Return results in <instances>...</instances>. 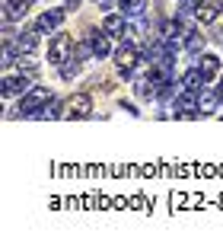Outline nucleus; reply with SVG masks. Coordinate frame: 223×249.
<instances>
[{"label":"nucleus","mask_w":223,"mask_h":249,"mask_svg":"<svg viewBox=\"0 0 223 249\" xmlns=\"http://www.w3.org/2000/svg\"><path fill=\"white\" fill-rule=\"evenodd\" d=\"M137 61H140V54H137V48L131 42H124L121 48L115 52V67H118V73H121V77H131V73H134Z\"/></svg>","instance_id":"20e7f679"},{"label":"nucleus","mask_w":223,"mask_h":249,"mask_svg":"<svg viewBox=\"0 0 223 249\" xmlns=\"http://www.w3.org/2000/svg\"><path fill=\"white\" fill-rule=\"evenodd\" d=\"M0 87H3V96H22V93H29V77H26V73H7V77H3V83H0Z\"/></svg>","instance_id":"39448f33"},{"label":"nucleus","mask_w":223,"mask_h":249,"mask_svg":"<svg viewBox=\"0 0 223 249\" xmlns=\"http://www.w3.org/2000/svg\"><path fill=\"white\" fill-rule=\"evenodd\" d=\"M29 7H32V0H7V3H3V19L7 22L22 19V16L29 13Z\"/></svg>","instance_id":"6e6552de"},{"label":"nucleus","mask_w":223,"mask_h":249,"mask_svg":"<svg viewBox=\"0 0 223 249\" xmlns=\"http://www.w3.org/2000/svg\"><path fill=\"white\" fill-rule=\"evenodd\" d=\"M217 89H220V96H223V77H220V83H217Z\"/></svg>","instance_id":"aec40b11"},{"label":"nucleus","mask_w":223,"mask_h":249,"mask_svg":"<svg viewBox=\"0 0 223 249\" xmlns=\"http://www.w3.org/2000/svg\"><path fill=\"white\" fill-rule=\"evenodd\" d=\"M198 71L204 73V80H214L217 73H220V58L217 54H201L198 58Z\"/></svg>","instance_id":"ddd939ff"},{"label":"nucleus","mask_w":223,"mask_h":249,"mask_svg":"<svg viewBox=\"0 0 223 249\" xmlns=\"http://www.w3.org/2000/svg\"><path fill=\"white\" fill-rule=\"evenodd\" d=\"M89 48H93V54L96 58H108V52H112V45H108V32L102 29V32H93V36H89Z\"/></svg>","instance_id":"9b49d317"},{"label":"nucleus","mask_w":223,"mask_h":249,"mask_svg":"<svg viewBox=\"0 0 223 249\" xmlns=\"http://www.w3.org/2000/svg\"><path fill=\"white\" fill-rule=\"evenodd\" d=\"M58 115H64V112H61V106H58V103H48L35 118H58Z\"/></svg>","instance_id":"a211bd4d"},{"label":"nucleus","mask_w":223,"mask_h":249,"mask_svg":"<svg viewBox=\"0 0 223 249\" xmlns=\"http://www.w3.org/2000/svg\"><path fill=\"white\" fill-rule=\"evenodd\" d=\"M13 48H16V54H32V52L38 48V29L19 32V36L13 38Z\"/></svg>","instance_id":"0eeeda50"},{"label":"nucleus","mask_w":223,"mask_h":249,"mask_svg":"<svg viewBox=\"0 0 223 249\" xmlns=\"http://www.w3.org/2000/svg\"><path fill=\"white\" fill-rule=\"evenodd\" d=\"M124 19H128L124 13H108L105 22H102V29H105L108 36H124V26H128Z\"/></svg>","instance_id":"2eb2a0df"},{"label":"nucleus","mask_w":223,"mask_h":249,"mask_svg":"<svg viewBox=\"0 0 223 249\" xmlns=\"http://www.w3.org/2000/svg\"><path fill=\"white\" fill-rule=\"evenodd\" d=\"M77 73H80V58H67L64 64H61V77H64V80H73Z\"/></svg>","instance_id":"f3484780"},{"label":"nucleus","mask_w":223,"mask_h":249,"mask_svg":"<svg viewBox=\"0 0 223 249\" xmlns=\"http://www.w3.org/2000/svg\"><path fill=\"white\" fill-rule=\"evenodd\" d=\"M118 10H121L128 19H140L147 10V0H118Z\"/></svg>","instance_id":"4468645a"},{"label":"nucleus","mask_w":223,"mask_h":249,"mask_svg":"<svg viewBox=\"0 0 223 249\" xmlns=\"http://www.w3.org/2000/svg\"><path fill=\"white\" fill-rule=\"evenodd\" d=\"M48 103H51V89L48 87H32L29 93H22V99H19V115L35 118Z\"/></svg>","instance_id":"f257e3e1"},{"label":"nucleus","mask_w":223,"mask_h":249,"mask_svg":"<svg viewBox=\"0 0 223 249\" xmlns=\"http://www.w3.org/2000/svg\"><path fill=\"white\" fill-rule=\"evenodd\" d=\"M70 52H73V42H70V36H67V32H58V36L51 38V45H48V64L61 67L67 58H70Z\"/></svg>","instance_id":"f03ea898"},{"label":"nucleus","mask_w":223,"mask_h":249,"mask_svg":"<svg viewBox=\"0 0 223 249\" xmlns=\"http://www.w3.org/2000/svg\"><path fill=\"white\" fill-rule=\"evenodd\" d=\"M204 42H207V36H201L198 29H188V36H185V52H191V54H201Z\"/></svg>","instance_id":"dca6fc26"},{"label":"nucleus","mask_w":223,"mask_h":249,"mask_svg":"<svg viewBox=\"0 0 223 249\" xmlns=\"http://www.w3.org/2000/svg\"><path fill=\"white\" fill-rule=\"evenodd\" d=\"M64 115L67 118H89L93 115V96L89 93H73L64 103Z\"/></svg>","instance_id":"7ed1b4c3"},{"label":"nucleus","mask_w":223,"mask_h":249,"mask_svg":"<svg viewBox=\"0 0 223 249\" xmlns=\"http://www.w3.org/2000/svg\"><path fill=\"white\" fill-rule=\"evenodd\" d=\"M61 22H64V10H48V13H42L35 19V29L38 32H51V29H58Z\"/></svg>","instance_id":"1a4fd4ad"},{"label":"nucleus","mask_w":223,"mask_h":249,"mask_svg":"<svg viewBox=\"0 0 223 249\" xmlns=\"http://www.w3.org/2000/svg\"><path fill=\"white\" fill-rule=\"evenodd\" d=\"M220 13H223V0H201L194 7V19L198 22H214Z\"/></svg>","instance_id":"423d86ee"},{"label":"nucleus","mask_w":223,"mask_h":249,"mask_svg":"<svg viewBox=\"0 0 223 249\" xmlns=\"http://www.w3.org/2000/svg\"><path fill=\"white\" fill-rule=\"evenodd\" d=\"M204 83H207V80H204V73L198 71V67H191V71H188L185 77L179 80V87H182V89H191V93H201Z\"/></svg>","instance_id":"f8f14e48"},{"label":"nucleus","mask_w":223,"mask_h":249,"mask_svg":"<svg viewBox=\"0 0 223 249\" xmlns=\"http://www.w3.org/2000/svg\"><path fill=\"white\" fill-rule=\"evenodd\" d=\"M220 99H223L220 89H201V93H198V112H201V115H210Z\"/></svg>","instance_id":"9d476101"},{"label":"nucleus","mask_w":223,"mask_h":249,"mask_svg":"<svg viewBox=\"0 0 223 249\" xmlns=\"http://www.w3.org/2000/svg\"><path fill=\"white\" fill-rule=\"evenodd\" d=\"M77 7H80V0H67V7H64V10H77Z\"/></svg>","instance_id":"6ab92c4d"}]
</instances>
